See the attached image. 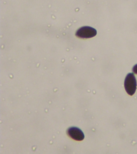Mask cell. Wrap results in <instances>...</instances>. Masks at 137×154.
<instances>
[{
	"label": "cell",
	"mask_w": 137,
	"mask_h": 154,
	"mask_svg": "<svg viewBox=\"0 0 137 154\" xmlns=\"http://www.w3.org/2000/svg\"><path fill=\"white\" fill-rule=\"evenodd\" d=\"M124 87L126 92L132 96L135 93L137 88V82L133 73H129L126 76L124 81Z\"/></svg>",
	"instance_id": "1"
},
{
	"label": "cell",
	"mask_w": 137,
	"mask_h": 154,
	"mask_svg": "<svg viewBox=\"0 0 137 154\" xmlns=\"http://www.w3.org/2000/svg\"><path fill=\"white\" fill-rule=\"evenodd\" d=\"M97 30L91 26H83L79 29L76 33V37L79 38H92L96 35Z\"/></svg>",
	"instance_id": "2"
},
{
	"label": "cell",
	"mask_w": 137,
	"mask_h": 154,
	"mask_svg": "<svg viewBox=\"0 0 137 154\" xmlns=\"http://www.w3.org/2000/svg\"><path fill=\"white\" fill-rule=\"evenodd\" d=\"M67 134L73 139L77 141H82L85 138V135L80 129L76 127L70 128L67 130Z\"/></svg>",
	"instance_id": "3"
},
{
	"label": "cell",
	"mask_w": 137,
	"mask_h": 154,
	"mask_svg": "<svg viewBox=\"0 0 137 154\" xmlns=\"http://www.w3.org/2000/svg\"><path fill=\"white\" fill-rule=\"evenodd\" d=\"M132 71L135 73L137 74V64L133 66V69H132Z\"/></svg>",
	"instance_id": "4"
}]
</instances>
